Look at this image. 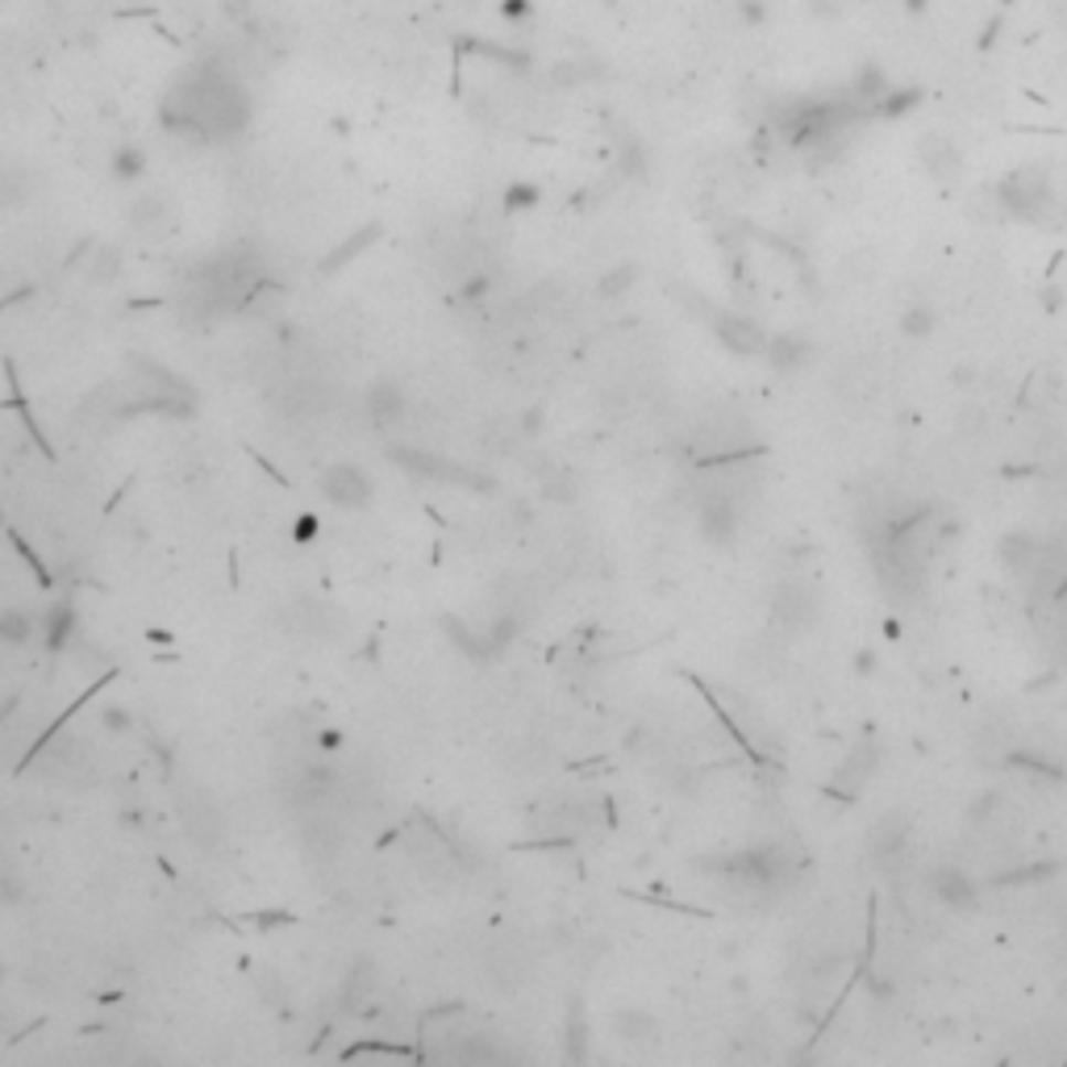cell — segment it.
<instances>
[{"label": "cell", "instance_id": "15", "mask_svg": "<svg viewBox=\"0 0 1067 1067\" xmlns=\"http://www.w3.org/2000/svg\"><path fill=\"white\" fill-rule=\"evenodd\" d=\"M872 668H876V655H872V651H860V655H855V672L867 675Z\"/></svg>", "mask_w": 1067, "mask_h": 1067}, {"label": "cell", "instance_id": "8", "mask_svg": "<svg viewBox=\"0 0 1067 1067\" xmlns=\"http://www.w3.org/2000/svg\"><path fill=\"white\" fill-rule=\"evenodd\" d=\"M738 525H743V513L734 505V497H709L701 505V534H705V543L730 546L738 538Z\"/></svg>", "mask_w": 1067, "mask_h": 1067}, {"label": "cell", "instance_id": "10", "mask_svg": "<svg viewBox=\"0 0 1067 1067\" xmlns=\"http://www.w3.org/2000/svg\"><path fill=\"white\" fill-rule=\"evenodd\" d=\"M996 559H1001L1005 572L1022 576V572L1038 559V543H1034L1026 530H1010V534H1001V543H996Z\"/></svg>", "mask_w": 1067, "mask_h": 1067}, {"label": "cell", "instance_id": "9", "mask_svg": "<svg viewBox=\"0 0 1067 1067\" xmlns=\"http://www.w3.org/2000/svg\"><path fill=\"white\" fill-rule=\"evenodd\" d=\"M764 359L776 375H797L809 367L813 359V342L805 334H768V346H764Z\"/></svg>", "mask_w": 1067, "mask_h": 1067}, {"label": "cell", "instance_id": "4", "mask_svg": "<svg viewBox=\"0 0 1067 1067\" xmlns=\"http://www.w3.org/2000/svg\"><path fill=\"white\" fill-rule=\"evenodd\" d=\"M713 334L734 355H764V346H768V330L759 321H750L747 313H734V309L713 318Z\"/></svg>", "mask_w": 1067, "mask_h": 1067}, {"label": "cell", "instance_id": "14", "mask_svg": "<svg viewBox=\"0 0 1067 1067\" xmlns=\"http://www.w3.org/2000/svg\"><path fill=\"white\" fill-rule=\"evenodd\" d=\"M1055 872H1059L1055 863H1031V867H1022V872H1001L996 884H1038V881H1050Z\"/></svg>", "mask_w": 1067, "mask_h": 1067}, {"label": "cell", "instance_id": "11", "mask_svg": "<svg viewBox=\"0 0 1067 1067\" xmlns=\"http://www.w3.org/2000/svg\"><path fill=\"white\" fill-rule=\"evenodd\" d=\"M897 330H900V338H909V342H921V338H930L938 330V313L930 309V305L914 300V305H905V309H900Z\"/></svg>", "mask_w": 1067, "mask_h": 1067}, {"label": "cell", "instance_id": "1", "mask_svg": "<svg viewBox=\"0 0 1067 1067\" xmlns=\"http://www.w3.org/2000/svg\"><path fill=\"white\" fill-rule=\"evenodd\" d=\"M168 109H180V130L201 134V138H225L246 121V93L222 67H201L188 75L180 96L168 100Z\"/></svg>", "mask_w": 1067, "mask_h": 1067}, {"label": "cell", "instance_id": "12", "mask_svg": "<svg viewBox=\"0 0 1067 1067\" xmlns=\"http://www.w3.org/2000/svg\"><path fill=\"white\" fill-rule=\"evenodd\" d=\"M921 159H926L930 171H938V175H956L959 171V150L951 147L942 134H935V138L921 142Z\"/></svg>", "mask_w": 1067, "mask_h": 1067}, {"label": "cell", "instance_id": "5", "mask_svg": "<svg viewBox=\"0 0 1067 1067\" xmlns=\"http://www.w3.org/2000/svg\"><path fill=\"white\" fill-rule=\"evenodd\" d=\"M926 888H930V897H935L942 909H956V914H968V909L980 905V884H975L963 867H935L930 881H926Z\"/></svg>", "mask_w": 1067, "mask_h": 1067}, {"label": "cell", "instance_id": "6", "mask_svg": "<svg viewBox=\"0 0 1067 1067\" xmlns=\"http://www.w3.org/2000/svg\"><path fill=\"white\" fill-rule=\"evenodd\" d=\"M905 843H909V818H905V813H884L881 822L867 830L863 851H867V860L872 863L888 867V863H897L900 855H905Z\"/></svg>", "mask_w": 1067, "mask_h": 1067}, {"label": "cell", "instance_id": "7", "mask_svg": "<svg viewBox=\"0 0 1067 1067\" xmlns=\"http://www.w3.org/2000/svg\"><path fill=\"white\" fill-rule=\"evenodd\" d=\"M876 764H881V743H876V738H863L860 747H855L843 759V768L834 771V780H830V792L855 797V792H860V788L867 785V780H872Z\"/></svg>", "mask_w": 1067, "mask_h": 1067}, {"label": "cell", "instance_id": "3", "mask_svg": "<svg viewBox=\"0 0 1067 1067\" xmlns=\"http://www.w3.org/2000/svg\"><path fill=\"white\" fill-rule=\"evenodd\" d=\"M818 618V593L805 580H785L776 584L771 593V621L785 630V634H801Z\"/></svg>", "mask_w": 1067, "mask_h": 1067}, {"label": "cell", "instance_id": "13", "mask_svg": "<svg viewBox=\"0 0 1067 1067\" xmlns=\"http://www.w3.org/2000/svg\"><path fill=\"white\" fill-rule=\"evenodd\" d=\"M996 813H1001V792L996 788H984V792H975L972 801H968V825H984V822H993Z\"/></svg>", "mask_w": 1067, "mask_h": 1067}, {"label": "cell", "instance_id": "2", "mask_svg": "<svg viewBox=\"0 0 1067 1067\" xmlns=\"http://www.w3.org/2000/svg\"><path fill=\"white\" fill-rule=\"evenodd\" d=\"M996 209L1013 222H1043L1050 209V184L1043 171L1017 168L996 184Z\"/></svg>", "mask_w": 1067, "mask_h": 1067}]
</instances>
